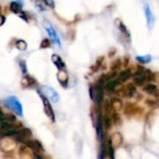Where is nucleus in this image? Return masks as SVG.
I'll return each mask as SVG.
<instances>
[{
  "mask_svg": "<svg viewBox=\"0 0 159 159\" xmlns=\"http://www.w3.org/2000/svg\"><path fill=\"white\" fill-rule=\"evenodd\" d=\"M90 97L96 103H101L103 99V83L102 81H99L97 84L90 88Z\"/></svg>",
  "mask_w": 159,
  "mask_h": 159,
  "instance_id": "1",
  "label": "nucleus"
},
{
  "mask_svg": "<svg viewBox=\"0 0 159 159\" xmlns=\"http://www.w3.org/2000/svg\"><path fill=\"white\" fill-rule=\"evenodd\" d=\"M4 103L7 107H8L9 109H11L12 111H14L15 113H17L19 116H22V107L21 104L20 102V101L13 96L8 97L7 99H6L4 101Z\"/></svg>",
  "mask_w": 159,
  "mask_h": 159,
  "instance_id": "2",
  "label": "nucleus"
},
{
  "mask_svg": "<svg viewBox=\"0 0 159 159\" xmlns=\"http://www.w3.org/2000/svg\"><path fill=\"white\" fill-rule=\"evenodd\" d=\"M42 92H43V96H48V98L51 99V101L53 102H57L60 99V96L58 94V92L56 90H54L53 89L49 88V87H44L42 88Z\"/></svg>",
  "mask_w": 159,
  "mask_h": 159,
  "instance_id": "3",
  "label": "nucleus"
},
{
  "mask_svg": "<svg viewBox=\"0 0 159 159\" xmlns=\"http://www.w3.org/2000/svg\"><path fill=\"white\" fill-rule=\"evenodd\" d=\"M41 97H42V101H43V104H44V110H45L46 115L50 118V120L54 121L55 120V116H54V113H53V109L51 107V104L49 103V101L45 96H43V95Z\"/></svg>",
  "mask_w": 159,
  "mask_h": 159,
  "instance_id": "4",
  "label": "nucleus"
},
{
  "mask_svg": "<svg viewBox=\"0 0 159 159\" xmlns=\"http://www.w3.org/2000/svg\"><path fill=\"white\" fill-rule=\"evenodd\" d=\"M144 13H145V17L147 20V25H148L149 29H152L155 24V16H154L153 11L151 10L150 7L147 4H145V6H144Z\"/></svg>",
  "mask_w": 159,
  "mask_h": 159,
  "instance_id": "5",
  "label": "nucleus"
},
{
  "mask_svg": "<svg viewBox=\"0 0 159 159\" xmlns=\"http://www.w3.org/2000/svg\"><path fill=\"white\" fill-rule=\"evenodd\" d=\"M46 29H47V32L48 34V35L50 36V38L52 39V41L58 46V47H61V41H60V38L56 33V31L54 30V28L51 26V25H47L46 26Z\"/></svg>",
  "mask_w": 159,
  "mask_h": 159,
  "instance_id": "6",
  "label": "nucleus"
},
{
  "mask_svg": "<svg viewBox=\"0 0 159 159\" xmlns=\"http://www.w3.org/2000/svg\"><path fill=\"white\" fill-rule=\"evenodd\" d=\"M122 101L119 98H113L111 100V107L115 112H118L122 109Z\"/></svg>",
  "mask_w": 159,
  "mask_h": 159,
  "instance_id": "7",
  "label": "nucleus"
},
{
  "mask_svg": "<svg viewBox=\"0 0 159 159\" xmlns=\"http://www.w3.org/2000/svg\"><path fill=\"white\" fill-rule=\"evenodd\" d=\"M52 60H53V62L55 63V65L58 67V69H59L60 71H62V70L64 69L65 64H64V62L62 61L61 58L59 55L54 54V55L52 56Z\"/></svg>",
  "mask_w": 159,
  "mask_h": 159,
  "instance_id": "8",
  "label": "nucleus"
},
{
  "mask_svg": "<svg viewBox=\"0 0 159 159\" xmlns=\"http://www.w3.org/2000/svg\"><path fill=\"white\" fill-rule=\"evenodd\" d=\"M27 145L31 149H33V150H34L36 152H39V151L43 150V147H42L41 143L39 142H37V141H28L27 142Z\"/></svg>",
  "mask_w": 159,
  "mask_h": 159,
  "instance_id": "9",
  "label": "nucleus"
},
{
  "mask_svg": "<svg viewBox=\"0 0 159 159\" xmlns=\"http://www.w3.org/2000/svg\"><path fill=\"white\" fill-rule=\"evenodd\" d=\"M130 75H131V72L129 70H125V71L121 72L120 75H118V78H117L118 83H123V82L127 81L129 78Z\"/></svg>",
  "mask_w": 159,
  "mask_h": 159,
  "instance_id": "10",
  "label": "nucleus"
},
{
  "mask_svg": "<svg viewBox=\"0 0 159 159\" xmlns=\"http://www.w3.org/2000/svg\"><path fill=\"white\" fill-rule=\"evenodd\" d=\"M58 79L59 81L61 82V84L62 86H66L67 85V81H68V76H67V74L62 70V71H60L59 75H58Z\"/></svg>",
  "mask_w": 159,
  "mask_h": 159,
  "instance_id": "11",
  "label": "nucleus"
},
{
  "mask_svg": "<svg viewBox=\"0 0 159 159\" xmlns=\"http://www.w3.org/2000/svg\"><path fill=\"white\" fill-rule=\"evenodd\" d=\"M111 144H114L115 146H119L122 143V137L119 133H115L112 136V140H111Z\"/></svg>",
  "mask_w": 159,
  "mask_h": 159,
  "instance_id": "12",
  "label": "nucleus"
},
{
  "mask_svg": "<svg viewBox=\"0 0 159 159\" xmlns=\"http://www.w3.org/2000/svg\"><path fill=\"white\" fill-rule=\"evenodd\" d=\"M118 84H119V83H118L117 79H116V80H110V81H108V82L106 83V85H105V89H106L107 91H113V90H115L116 87Z\"/></svg>",
  "mask_w": 159,
  "mask_h": 159,
  "instance_id": "13",
  "label": "nucleus"
},
{
  "mask_svg": "<svg viewBox=\"0 0 159 159\" xmlns=\"http://www.w3.org/2000/svg\"><path fill=\"white\" fill-rule=\"evenodd\" d=\"M21 5L22 3L20 2H12L10 4V9L14 13H19L21 11Z\"/></svg>",
  "mask_w": 159,
  "mask_h": 159,
  "instance_id": "14",
  "label": "nucleus"
},
{
  "mask_svg": "<svg viewBox=\"0 0 159 159\" xmlns=\"http://www.w3.org/2000/svg\"><path fill=\"white\" fill-rule=\"evenodd\" d=\"M134 93H135V88L133 87L132 84H129V85H128V86L124 89V93H123V95L131 97Z\"/></svg>",
  "mask_w": 159,
  "mask_h": 159,
  "instance_id": "15",
  "label": "nucleus"
},
{
  "mask_svg": "<svg viewBox=\"0 0 159 159\" xmlns=\"http://www.w3.org/2000/svg\"><path fill=\"white\" fill-rule=\"evenodd\" d=\"M145 80H146V75H139L138 76H136V77L134 78V82H135V84L138 85V86H142V85L145 82Z\"/></svg>",
  "mask_w": 159,
  "mask_h": 159,
  "instance_id": "16",
  "label": "nucleus"
},
{
  "mask_svg": "<svg viewBox=\"0 0 159 159\" xmlns=\"http://www.w3.org/2000/svg\"><path fill=\"white\" fill-rule=\"evenodd\" d=\"M136 60L142 63H148L151 61L152 60V57L150 55H145V56H138L136 57Z\"/></svg>",
  "mask_w": 159,
  "mask_h": 159,
  "instance_id": "17",
  "label": "nucleus"
},
{
  "mask_svg": "<svg viewBox=\"0 0 159 159\" xmlns=\"http://www.w3.org/2000/svg\"><path fill=\"white\" fill-rule=\"evenodd\" d=\"M144 90H145L146 92H148V93L152 94V93H155V92H156V90H157V87H156L154 84H148V85H146V86H145Z\"/></svg>",
  "mask_w": 159,
  "mask_h": 159,
  "instance_id": "18",
  "label": "nucleus"
},
{
  "mask_svg": "<svg viewBox=\"0 0 159 159\" xmlns=\"http://www.w3.org/2000/svg\"><path fill=\"white\" fill-rule=\"evenodd\" d=\"M16 46H17V48H18L19 49H20V50H24V49L27 48L26 43H25L24 41H22V40L18 41V42H17V44H16Z\"/></svg>",
  "mask_w": 159,
  "mask_h": 159,
  "instance_id": "19",
  "label": "nucleus"
},
{
  "mask_svg": "<svg viewBox=\"0 0 159 159\" xmlns=\"http://www.w3.org/2000/svg\"><path fill=\"white\" fill-rule=\"evenodd\" d=\"M50 46V42L48 40V39H44V41L42 42V44H41V48H48Z\"/></svg>",
  "mask_w": 159,
  "mask_h": 159,
  "instance_id": "20",
  "label": "nucleus"
},
{
  "mask_svg": "<svg viewBox=\"0 0 159 159\" xmlns=\"http://www.w3.org/2000/svg\"><path fill=\"white\" fill-rule=\"evenodd\" d=\"M22 64H23V65H22V67H20V68L23 69V73L25 74V73H26V68H25V62H24L23 61H22Z\"/></svg>",
  "mask_w": 159,
  "mask_h": 159,
  "instance_id": "21",
  "label": "nucleus"
},
{
  "mask_svg": "<svg viewBox=\"0 0 159 159\" xmlns=\"http://www.w3.org/2000/svg\"><path fill=\"white\" fill-rule=\"evenodd\" d=\"M34 159H41V157L38 155H34Z\"/></svg>",
  "mask_w": 159,
  "mask_h": 159,
  "instance_id": "22",
  "label": "nucleus"
},
{
  "mask_svg": "<svg viewBox=\"0 0 159 159\" xmlns=\"http://www.w3.org/2000/svg\"><path fill=\"white\" fill-rule=\"evenodd\" d=\"M0 12H1V8H0Z\"/></svg>",
  "mask_w": 159,
  "mask_h": 159,
  "instance_id": "23",
  "label": "nucleus"
}]
</instances>
